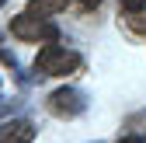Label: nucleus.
I'll use <instances>...</instances> for the list:
<instances>
[{
  "label": "nucleus",
  "mask_w": 146,
  "mask_h": 143,
  "mask_svg": "<svg viewBox=\"0 0 146 143\" xmlns=\"http://www.w3.org/2000/svg\"><path fill=\"white\" fill-rule=\"evenodd\" d=\"M80 66H84V56H80V52H73V49H66V45H56V42L42 45V52L35 56V70H42V74H49V77L77 74Z\"/></svg>",
  "instance_id": "f257e3e1"
},
{
  "label": "nucleus",
  "mask_w": 146,
  "mask_h": 143,
  "mask_svg": "<svg viewBox=\"0 0 146 143\" xmlns=\"http://www.w3.org/2000/svg\"><path fill=\"white\" fill-rule=\"evenodd\" d=\"M11 35L21 39V42H56L59 28H56V21H49V17L35 14V11H25V14H17L11 21Z\"/></svg>",
  "instance_id": "f03ea898"
},
{
  "label": "nucleus",
  "mask_w": 146,
  "mask_h": 143,
  "mask_svg": "<svg viewBox=\"0 0 146 143\" xmlns=\"http://www.w3.org/2000/svg\"><path fill=\"white\" fill-rule=\"evenodd\" d=\"M49 108L59 119H77V115L87 112V94L80 87H59V91L49 94Z\"/></svg>",
  "instance_id": "7ed1b4c3"
},
{
  "label": "nucleus",
  "mask_w": 146,
  "mask_h": 143,
  "mask_svg": "<svg viewBox=\"0 0 146 143\" xmlns=\"http://www.w3.org/2000/svg\"><path fill=\"white\" fill-rule=\"evenodd\" d=\"M35 140V122L28 119H7L0 126V143H31Z\"/></svg>",
  "instance_id": "20e7f679"
},
{
  "label": "nucleus",
  "mask_w": 146,
  "mask_h": 143,
  "mask_svg": "<svg viewBox=\"0 0 146 143\" xmlns=\"http://www.w3.org/2000/svg\"><path fill=\"white\" fill-rule=\"evenodd\" d=\"M28 11H35V14L49 17V14H59V11H66V0H31V4H28Z\"/></svg>",
  "instance_id": "39448f33"
},
{
  "label": "nucleus",
  "mask_w": 146,
  "mask_h": 143,
  "mask_svg": "<svg viewBox=\"0 0 146 143\" xmlns=\"http://www.w3.org/2000/svg\"><path fill=\"white\" fill-rule=\"evenodd\" d=\"M118 4H122V11H129V14H143L146 0H118Z\"/></svg>",
  "instance_id": "423d86ee"
},
{
  "label": "nucleus",
  "mask_w": 146,
  "mask_h": 143,
  "mask_svg": "<svg viewBox=\"0 0 146 143\" xmlns=\"http://www.w3.org/2000/svg\"><path fill=\"white\" fill-rule=\"evenodd\" d=\"M0 63H4V66H11V70H17V59L11 56L7 49H0Z\"/></svg>",
  "instance_id": "0eeeda50"
},
{
  "label": "nucleus",
  "mask_w": 146,
  "mask_h": 143,
  "mask_svg": "<svg viewBox=\"0 0 146 143\" xmlns=\"http://www.w3.org/2000/svg\"><path fill=\"white\" fill-rule=\"evenodd\" d=\"M11 108H14V105H11V101H7V98H0V115H7V112H11Z\"/></svg>",
  "instance_id": "6e6552de"
},
{
  "label": "nucleus",
  "mask_w": 146,
  "mask_h": 143,
  "mask_svg": "<svg viewBox=\"0 0 146 143\" xmlns=\"http://www.w3.org/2000/svg\"><path fill=\"white\" fill-rule=\"evenodd\" d=\"M118 143H146V140H143V136H122Z\"/></svg>",
  "instance_id": "1a4fd4ad"
},
{
  "label": "nucleus",
  "mask_w": 146,
  "mask_h": 143,
  "mask_svg": "<svg viewBox=\"0 0 146 143\" xmlns=\"http://www.w3.org/2000/svg\"><path fill=\"white\" fill-rule=\"evenodd\" d=\"M80 4H84V7H98L101 0H80Z\"/></svg>",
  "instance_id": "9d476101"
},
{
  "label": "nucleus",
  "mask_w": 146,
  "mask_h": 143,
  "mask_svg": "<svg viewBox=\"0 0 146 143\" xmlns=\"http://www.w3.org/2000/svg\"><path fill=\"white\" fill-rule=\"evenodd\" d=\"M4 4H7V0H0V7H4Z\"/></svg>",
  "instance_id": "9b49d317"
}]
</instances>
